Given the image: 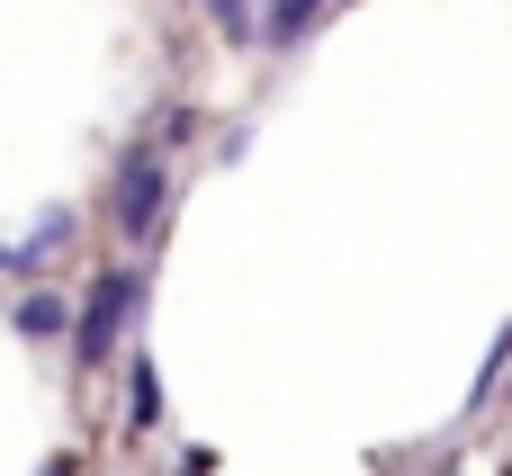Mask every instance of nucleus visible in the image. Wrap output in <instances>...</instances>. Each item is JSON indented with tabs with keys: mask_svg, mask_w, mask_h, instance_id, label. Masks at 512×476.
I'll list each match as a JSON object with an SVG mask.
<instances>
[{
	"mask_svg": "<svg viewBox=\"0 0 512 476\" xmlns=\"http://www.w3.org/2000/svg\"><path fill=\"white\" fill-rule=\"evenodd\" d=\"M135 297H144V288H135V270H108V279L81 297V333H72V360H81V369H99V360H108V342L126 333Z\"/></svg>",
	"mask_w": 512,
	"mask_h": 476,
	"instance_id": "1",
	"label": "nucleus"
},
{
	"mask_svg": "<svg viewBox=\"0 0 512 476\" xmlns=\"http://www.w3.org/2000/svg\"><path fill=\"white\" fill-rule=\"evenodd\" d=\"M162 225V153H126L117 171V234H153Z\"/></svg>",
	"mask_w": 512,
	"mask_h": 476,
	"instance_id": "2",
	"label": "nucleus"
},
{
	"mask_svg": "<svg viewBox=\"0 0 512 476\" xmlns=\"http://www.w3.org/2000/svg\"><path fill=\"white\" fill-rule=\"evenodd\" d=\"M63 243H72V207H45V216H36V234H27L9 261H45V252H63Z\"/></svg>",
	"mask_w": 512,
	"mask_h": 476,
	"instance_id": "3",
	"label": "nucleus"
},
{
	"mask_svg": "<svg viewBox=\"0 0 512 476\" xmlns=\"http://www.w3.org/2000/svg\"><path fill=\"white\" fill-rule=\"evenodd\" d=\"M324 9H333V0H270V27H261V36H270V45H288V36H306Z\"/></svg>",
	"mask_w": 512,
	"mask_h": 476,
	"instance_id": "4",
	"label": "nucleus"
},
{
	"mask_svg": "<svg viewBox=\"0 0 512 476\" xmlns=\"http://www.w3.org/2000/svg\"><path fill=\"white\" fill-rule=\"evenodd\" d=\"M18 333H27V342L63 333V297H45V288H36V297H18Z\"/></svg>",
	"mask_w": 512,
	"mask_h": 476,
	"instance_id": "5",
	"label": "nucleus"
},
{
	"mask_svg": "<svg viewBox=\"0 0 512 476\" xmlns=\"http://www.w3.org/2000/svg\"><path fill=\"white\" fill-rule=\"evenodd\" d=\"M126 414H135V432H144V423H153V414H162V378H153V360H144V369H135V405H126Z\"/></svg>",
	"mask_w": 512,
	"mask_h": 476,
	"instance_id": "6",
	"label": "nucleus"
},
{
	"mask_svg": "<svg viewBox=\"0 0 512 476\" xmlns=\"http://www.w3.org/2000/svg\"><path fill=\"white\" fill-rule=\"evenodd\" d=\"M216 18H225V27H243V0H216Z\"/></svg>",
	"mask_w": 512,
	"mask_h": 476,
	"instance_id": "7",
	"label": "nucleus"
},
{
	"mask_svg": "<svg viewBox=\"0 0 512 476\" xmlns=\"http://www.w3.org/2000/svg\"><path fill=\"white\" fill-rule=\"evenodd\" d=\"M45 476H72V459H45Z\"/></svg>",
	"mask_w": 512,
	"mask_h": 476,
	"instance_id": "8",
	"label": "nucleus"
}]
</instances>
